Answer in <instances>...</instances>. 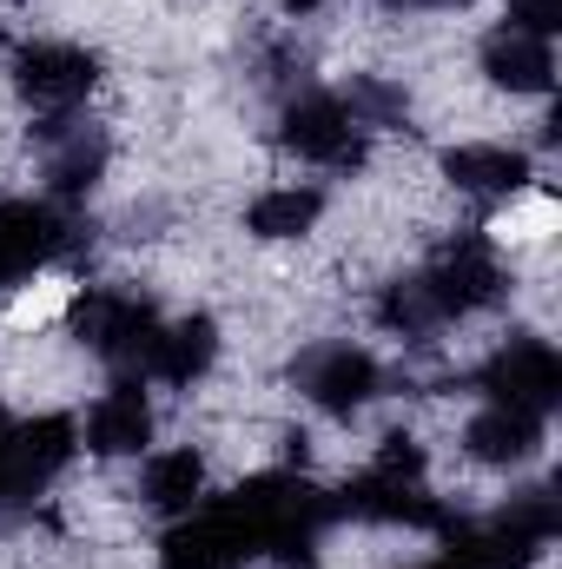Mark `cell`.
Instances as JSON below:
<instances>
[{
    "label": "cell",
    "instance_id": "obj_23",
    "mask_svg": "<svg viewBox=\"0 0 562 569\" xmlns=\"http://www.w3.org/2000/svg\"><path fill=\"white\" fill-rule=\"evenodd\" d=\"M0 7H7V13H27V7H33V0H0Z\"/></svg>",
    "mask_w": 562,
    "mask_h": 569
},
{
    "label": "cell",
    "instance_id": "obj_18",
    "mask_svg": "<svg viewBox=\"0 0 562 569\" xmlns=\"http://www.w3.org/2000/svg\"><path fill=\"white\" fill-rule=\"evenodd\" d=\"M331 93L344 100V113H351L371 140H398V133H411V120H418V100H411V87H404L398 73H344Z\"/></svg>",
    "mask_w": 562,
    "mask_h": 569
},
{
    "label": "cell",
    "instance_id": "obj_11",
    "mask_svg": "<svg viewBox=\"0 0 562 569\" xmlns=\"http://www.w3.org/2000/svg\"><path fill=\"white\" fill-rule=\"evenodd\" d=\"M113 152H120L113 146V127L93 120V113H80L73 127L47 133L40 140V199H53L60 212H87V199L113 172Z\"/></svg>",
    "mask_w": 562,
    "mask_h": 569
},
{
    "label": "cell",
    "instance_id": "obj_8",
    "mask_svg": "<svg viewBox=\"0 0 562 569\" xmlns=\"http://www.w3.org/2000/svg\"><path fill=\"white\" fill-rule=\"evenodd\" d=\"M470 391L490 405H523L550 418L562 405V351L543 331H510L470 365Z\"/></svg>",
    "mask_w": 562,
    "mask_h": 569
},
{
    "label": "cell",
    "instance_id": "obj_6",
    "mask_svg": "<svg viewBox=\"0 0 562 569\" xmlns=\"http://www.w3.org/2000/svg\"><path fill=\"white\" fill-rule=\"evenodd\" d=\"M80 463V418L73 411H33L0 430V523L33 517V503Z\"/></svg>",
    "mask_w": 562,
    "mask_h": 569
},
{
    "label": "cell",
    "instance_id": "obj_16",
    "mask_svg": "<svg viewBox=\"0 0 562 569\" xmlns=\"http://www.w3.org/2000/svg\"><path fill=\"white\" fill-rule=\"evenodd\" d=\"M212 497V443H152L133 470V503L159 523H179L192 517L199 503Z\"/></svg>",
    "mask_w": 562,
    "mask_h": 569
},
{
    "label": "cell",
    "instance_id": "obj_7",
    "mask_svg": "<svg viewBox=\"0 0 562 569\" xmlns=\"http://www.w3.org/2000/svg\"><path fill=\"white\" fill-rule=\"evenodd\" d=\"M73 252H80V212H60L40 192H7L0 199V298L40 284Z\"/></svg>",
    "mask_w": 562,
    "mask_h": 569
},
{
    "label": "cell",
    "instance_id": "obj_1",
    "mask_svg": "<svg viewBox=\"0 0 562 569\" xmlns=\"http://www.w3.org/2000/svg\"><path fill=\"white\" fill-rule=\"evenodd\" d=\"M418 279L430 284L443 325L456 331V325L490 318V311L510 305L516 266H510V246H503L496 226H456V232H443V239L418 259Z\"/></svg>",
    "mask_w": 562,
    "mask_h": 569
},
{
    "label": "cell",
    "instance_id": "obj_4",
    "mask_svg": "<svg viewBox=\"0 0 562 569\" xmlns=\"http://www.w3.org/2000/svg\"><path fill=\"white\" fill-rule=\"evenodd\" d=\"M272 140H279V152L291 166L331 172V179H358V172H371V159H378V140L344 113V100H338L331 87H298V93H284Z\"/></svg>",
    "mask_w": 562,
    "mask_h": 569
},
{
    "label": "cell",
    "instance_id": "obj_22",
    "mask_svg": "<svg viewBox=\"0 0 562 569\" xmlns=\"http://www.w3.org/2000/svg\"><path fill=\"white\" fill-rule=\"evenodd\" d=\"M398 569H456V563H450V557L436 550V557H418V563H398Z\"/></svg>",
    "mask_w": 562,
    "mask_h": 569
},
{
    "label": "cell",
    "instance_id": "obj_10",
    "mask_svg": "<svg viewBox=\"0 0 562 569\" xmlns=\"http://www.w3.org/2000/svg\"><path fill=\"white\" fill-rule=\"evenodd\" d=\"M536 152L516 140H450L436 146V186L476 206H516L536 192Z\"/></svg>",
    "mask_w": 562,
    "mask_h": 569
},
{
    "label": "cell",
    "instance_id": "obj_3",
    "mask_svg": "<svg viewBox=\"0 0 562 569\" xmlns=\"http://www.w3.org/2000/svg\"><path fill=\"white\" fill-rule=\"evenodd\" d=\"M159 298L133 279H93V284H73L67 291V305H60V325H67V338L87 351V358H100V365H113V378L120 371H133L140 378V358L145 345H152V331H159Z\"/></svg>",
    "mask_w": 562,
    "mask_h": 569
},
{
    "label": "cell",
    "instance_id": "obj_12",
    "mask_svg": "<svg viewBox=\"0 0 562 569\" xmlns=\"http://www.w3.org/2000/svg\"><path fill=\"white\" fill-rule=\"evenodd\" d=\"M159 443V405H152V385L120 371L80 418V457L93 463H140L145 450Z\"/></svg>",
    "mask_w": 562,
    "mask_h": 569
},
{
    "label": "cell",
    "instance_id": "obj_20",
    "mask_svg": "<svg viewBox=\"0 0 562 569\" xmlns=\"http://www.w3.org/2000/svg\"><path fill=\"white\" fill-rule=\"evenodd\" d=\"M378 7L404 20V13H463V7H476V0H378Z\"/></svg>",
    "mask_w": 562,
    "mask_h": 569
},
{
    "label": "cell",
    "instance_id": "obj_9",
    "mask_svg": "<svg viewBox=\"0 0 562 569\" xmlns=\"http://www.w3.org/2000/svg\"><path fill=\"white\" fill-rule=\"evenodd\" d=\"M152 563L159 569H259V537L232 510V497H205L192 517L159 523Z\"/></svg>",
    "mask_w": 562,
    "mask_h": 569
},
{
    "label": "cell",
    "instance_id": "obj_15",
    "mask_svg": "<svg viewBox=\"0 0 562 569\" xmlns=\"http://www.w3.org/2000/svg\"><path fill=\"white\" fill-rule=\"evenodd\" d=\"M476 80L503 100H550L556 93V40L516 20H496L476 40Z\"/></svg>",
    "mask_w": 562,
    "mask_h": 569
},
{
    "label": "cell",
    "instance_id": "obj_19",
    "mask_svg": "<svg viewBox=\"0 0 562 569\" xmlns=\"http://www.w3.org/2000/svg\"><path fill=\"white\" fill-rule=\"evenodd\" d=\"M503 20H516V27H530V33H550V40H556L562 0H503Z\"/></svg>",
    "mask_w": 562,
    "mask_h": 569
},
{
    "label": "cell",
    "instance_id": "obj_13",
    "mask_svg": "<svg viewBox=\"0 0 562 569\" xmlns=\"http://www.w3.org/2000/svg\"><path fill=\"white\" fill-rule=\"evenodd\" d=\"M543 450H550V418L523 411V405H490L483 398L456 430V457L470 470H490V477H523Z\"/></svg>",
    "mask_w": 562,
    "mask_h": 569
},
{
    "label": "cell",
    "instance_id": "obj_14",
    "mask_svg": "<svg viewBox=\"0 0 562 569\" xmlns=\"http://www.w3.org/2000/svg\"><path fill=\"white\" fill-rule=\"evenodd\" d=\"M219 358H225V325L212 311H172V318H159V331L145 345L140 378L159 385V391H185L192 398L219 371Z\"/></svg>",
    "mask_w": 562,
    "mask_h": 569
},
{
    "label": "cell",
    "instance_id": "obj_5",
    "mask_svg": "<svg viewBox=\"0 0 562 569\" xmlns=\"http://www.w3.org/2000/svg\"><path fill=\"white\" fill-rule=\"evenodd\" d=\"M291 391L324 425H358L371 405L391 398V371L364 338H318L291 358Z\"/></svg>",
    "mask_w": 562,
    "mask_h": 569
},
{
    "label": "cell",
    "instance_id": "obj_21",
    "mask_svg": "<svg viewBox=\"0 0 562 569\" xmlns=\"http://www.w3.org/2000/svg\"><path fill=\"white\" fill-rule=\"evenodd\" d=\"M272 7H279L284 20H291V27H304V20H318V13H324L331 0H272Z\"/></svg>",
    "mask_w": 562,
    "mask_h": 569
},
{
    "label": "cell",
    "instance_id": "obj_17",
    "mask_svg": "<svg viewBox=\"0 0 562 569\" xmlns=\"http://www.w3.org/2000/svg\"><path fill=\"white\" fill-rule=\"evenodd\" d=\"M324 212H331V192L318 179H272V186H259L245 199L239 232L252 246H304L324 226Z\"/></svg>",
    "mask_w": 562,
    "mask_h": 569
},
{
    "label": "cell",
    "instance_id": "obj_2",
    "mask_svg": "<svg viewBox=\"0 0 562 569\" xmlns=\"http://www.w3.org/2000/svg\"><path fill=\"white\" fill-rule=\"evenodd\" d=\"M7 73V93L27 107V120H67V113H87L93 93L107 87V60L100 47L87 40H67V33H27L7 47L0 60Z\"/></svg>",
    "mask_w": 562,
    "mask_h": 569
}]
</instances>
